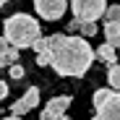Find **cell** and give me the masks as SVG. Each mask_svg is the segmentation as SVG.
<instances>
[{
  "instance_id": "ffe728a7",
  "label": "cell",
  "mask_w": 120,
  "mask_h": 120,
  "mask_svg": "<svg viewBox=\"0 0 120 120\" xmlns=\"http://www.w3.org/2000/svg\"><path fill=\"white\" fill-rule=\"evenodd\" d=\"M5 3H8V0H0V8H3V5H5Z\"/></svg>"
},
{
  "instance_id": "7a4b0ae2",
  "label": "cell",
  "mask_w": 120,
  "mask_h": 120,
  "mask_svg": "<svg viewBox=\"0 0 120 120\" xmlns=\"http://www.w3.org/2000/svg\"><path fill=\"white\" fill-rule=\"evenodd\" d=\"M3 37L11 42V47L26 50V47H34V42L42 37V26L29 13H13L3 24Z\"/></svg>"
},
{
  "instance_id": "5bb4252c",
  "label": "cell",
  "mask_w": 120,
  "mask_h": 120,
  "mask_svg": "<svg viewBox=\"0 0 120 120\" xmlns=\"http://www.w3.org/2000/svg\"><path fill=\"white\" fill-rule=\"evenodd\" d=\"M8 73H11L13 81H18V78H24V76H26V68H24L21 63H16V65H11V68H8Z\"/></svg>"
},
{
  "instance_id": "8992f818",
  "label": "cell",
  "mask_w": 120,
  "mask_h": 120,
  "mask_svg": "<svg viewBox=\"0 0 120 120\" xmlns=\"http://www.w3.org/2000/svg\"><path fill=\"white\" fill-rule=\"evenodd\" d=\"M71 102H73V99H71L68 94H63V97H52L50 102L45 105L42 117H39V120H60V117H65V112H68Z\"/></svg>"
},
{
  "instance_id": "7c38bea8",
  "label": "cell",
  "mask_w": 120,
  "mask_h": 120,
  "mask_svg": "<svg viewBox=\"0 0 120 120\" xmlns=\"http://www.w3.org/2000/svg\"><path fill=\"white\" fill-rule=\"evenodd\" d=\"M99 31V26H97V21H81V37H94Z\"/></svg>"
},
{
  "instance_id": "44dd1931",
  "label": "cell",
  "mask_w": 120,
  "mask_h": 120,
  "mask_svg": "<svg viewBox=\"0 0 120 120\" xmlns=\"http://www.w3.org/2000/svg\"><path fill=\"white\" fill-rule=\"evenodd\" d=\"M60 120H73V117H60Z\"/></svg>"
},
{
  "instance_id": "e0dca14e",
  "label": "cell",
  "mask_w": 120,
  "mask_h": 120,
  "mask_svg": "<svg viewBox=\"0 0 120 120\" xmlns=\"http://www.w3.org/2000/svg\"><path fill=\"white\" fill-rule=\"evenodd\" d=\"M8 50H11V42H8L5 37H0V57H3V55H5Z\"/></svg>"
},
{
  "instance_id": "8fae6325",
  "label": "cell",
  "mask_w": 120,
  "mask_h": 120,
  "mask_svg": "<svg viewBox=\"0 0 120 120\" xmlns=\"http://www.w3.org/2000/svg\"><path fill=\"white\" fill-rule=\"evenodd\" d=\"M18 52H21V50H18V47H11L3 57H0V68H11V65H16V60H18Z\"/></svg>"
},
{
  "instance_id": "ac0fdd59",
  "label": "cell",
  "mask_w": 120,
  "mask_h": 120,
  "mask_svg": "<svg viewBox=\"0 0 120 120\" xmlns=\"http://www.w3.org/2000/svg\"><path fill=\"white\" fill-rule=\"evenodd\" d=\"M5 97H8V84H5V81H0V102H3Z\"/></svg>"
},
{
  "instance_id": "277c9868",
  "label": "cell",
  "mask_w": 120,
  "mask_h": 120,
  "mask_svg": "<svg viewBox=\"0 0 120 120\" xmlns=\"http://www.w3.org/2000/svg\"><path fill=\"white\" fill-rule=\"evenodd\" d=\"M107 0H71V11L73 18L78 21H97L107 13Z\"/></svg>"
},
{
  "instance_id": "52a82bcc",
  "label": "cell",
  "mask_w": 120,
  "mask_h": 120,
  "mask_svg": "<svg viewBox=\"0 0 120 120\" xmlns=\"http://www.w3.org/2000/svg\"><path fill=\"white\" fill-rule=\"evenodd\" d=\"M39 105V89L37 86H29L26 89V94L21 97V99H18V102H13L11 105V115H26V112H31L34 107Z\"/></svg>"
},
{
  "instance_id": "7402d4cb",
  "label": "cell",
  "mask_w": 120,
  "mask_h": 120,
  "mask_svg": "<svg viewBox=\"0 0 120 120\" xmlns=\"http://www.w3.org/2000/svg\"><path fill=\"white\" fill-rule=\"evenodd\" d=\"M117 57H120V50H117Z\"/></svg>"
},
{
  "instance_id": "603a6c76",
  "label": "cell",
  "mask_w": 120,
  "mask_h": 120,
  "mask_svg": "<svg viewBox=\"0 0 120 120\" xmlns=\"http://www.w3.org/2000/svg\"><path fill=\"white\" fill-rule=\"evenodd\" d=\"M3 120H8V117H3Z\"/></svg>"
},
{
  "instance_id": "3957f363",
  "label": "cell",
  "mask_w": 120,
  "mask_h": 120,
  "mask_svg": "<svg viewBox=\"0 0 120 120\" xmlns=\"http://www.w3.org/2000/svg\"><path fill=\"white\" fill-rule=\"evenodd\" d=\"M94 117L91 120H120V91L115 89H97L91 97Z\"/></svg>"
},
{
  "instance_id": "2e32d148",
  "label": "cell",
  "mask_w": 120,
  "mask_h": 120,
  "mask_svg": "<svg viewBox=\"0 0 120 120\" xmlns=\"http://www.w3.org/2000/svg\"><path fill=\"white\" fill-rule=\"evenodd\" d=\"M37 65L42 68V65H52V55L50 52H39L37 55Z\"/></svg>"
},
{
  "instance_id": "4fadbf2b",
  "label": "cell",
  "mask_w": 120,
  "mask_h": 120,
  "mask_svg": "<svg viewBox=\"0 0 120 120\" xmlns=\"http://www.w3.org/2000/svg\"><path fill=\"white\" fill-rule=\"evenodd\" d=\"M31 50H37V55H39V52H50V37H39Z\"/></svg>"
},
{
  "instance_id": "6da1fadb",
  "label": "cell",
  "mask_w": 120,
  "mask_h": 120,
  "mask_svg": "<svg viewBox=\"0 0 120 120\" xmlns=\"http://www.w3.org/2000/svg\"><path fill=\"white\" fill-rule=\"evenodd\" d=\"M50 55H52L55 73L65 76V78L86 76L91 63L97 60V50L89 45V39L76 37V34H52L50 37Z\"/></svg>"
},
{
  "instance_id": "9a60e30c",
  "label": "cell",
  "mask_w": 120,
  "mask_h": 120,
  "mask_svg": "<svg viewBox=\"0 0 120 120\" xmlns=\"http://www.w3.org/2000/svg\"><path fill=\"white\" fill-rule=\"evenodd\" d=\"M105 18L107 21H120V5H110L107 13H105Z\"/></svg>"
},
{
  "instance_id": "30bf717a",
  "label": "cell",
  "mask_w": 120,
  "mask_h": 120,
  "mask_svg": "<svg viewBox=\"0 0 120 120\" xmlns=\"http://www.w3.org/2000/svg\"><path fill=\"white\" fill-rule=\"evenodd\" d=\"M107 81H110V89L120 91V63H115V65L107 68Z\"/></svg>"
},
{
  "instance_id": "d6986e66",
  "label": "cell",
  "mask_w": 120,
  "mask_h": 120,
  "mask_svg": "<svg viewBox=\"0 0 120 120\" xmlns=\"http://www.w3.org/2000/svg\"><path fill=\"white\" fill-rule=\"evenodd\" d=\"M8 120H21V115H11V117H8Z\"/></svg>"
},
{
  "instance_id": "9c48e42d",
  "label": "cell",
  "mask_w": 120,
  "mask_h": 120,
  "mask_svg": "<svg viewBox=\"0 0 120 120\" xmlns=\"http://www.w3.org/2000/svg\"><path fill=\"white\" fill-rule=\"evenodd\" d=\"M97 60H102V63H107V65H115L117 60H120V57H117V47H112V45H107V42L99 45V47H97Z\"/></svg>"
},
{
  "instance_id": "5b68a950",
  "label": "cell",
  "mask_w": 120,
  "mask_h": 120,
  "mask_svg": "<svg viewBox=\"0 0 120 120\" xmlns=\"http://www.w3.org/2000/svg\"><path fill=\"white\" fill-rule=\"evenodd\" d=\"M68 0H34V11L42 21H60L68 11Z\"/></svg>"
},
{
  "instance_id": "ba28073f",
  "label": "cell",
  "mask_w": 120,
  "mask_h": 120,
  "mask_svg": "<svg viewBox=\"0 0 120 120\" xmlns=\"http://www.w3.org/2000/svg\"><path fill=\"white\" fill-rule=\"evenodd\" d=\"M105 42L120 50V21H105Z\"/></svg>"
}]
</instances>
